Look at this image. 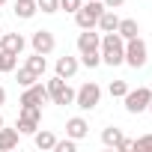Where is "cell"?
I'll use <instances>...</instances> for the list:
<instances>
[{
    "mask_svg": "<svg viewBox=\"0 0 152 152\" xmlns=\"http://www.w3.org/2000/svg\"><path fill=\"white\" fill-rule=\"evenodd\" d=\"M75 149H78V140H72V137L54 143V152H75Z\"/></svg>",
    "mask_w": 152,
    "mask_h": 152,
    "instance_id": "27",
    "label": "cell"
},
{
    "mask_svg": "<svg viewBox=\"0 0 152 152\" xmlns=\"http://www.w3.org/2000/svg\"><path fill=\"white\" fill-rule=\"evenodd\" d=\"M30 48H33L36 54L48 57V54L57 48V39H54V33H51V30H36V33L30 36Z\"/></svg>",
    "mask_w": 152,
    "mask_h": 152,
    "instance_id": "7",
    "label": "cell"
},
{
    "mask_svg": "<svg viewBox=\"0 0 152 152\" xmlns=\"http://www.w3.org/2000/svg\"><path fill=\"white\" fill-rule=\"evenodd\" d=\"M18 137H21L18 128H6L3 125V128H0V152H12L18 146Z\"/></svg>",
    "mask_w": 152,
    "mask_h": 152,
    "instance_id": "15",
    "label": "cell"
},
{
    "mask_svg": "<svg viewBox=\"0 0 152 152\" xmlns=\"http://www.w3.org/2000/svg\"><path fill=\"white\" fill-rule=\"evenodd\" d=\"M116 33H119L122 39H134V36H140V24H137L134 18H119Z\"/></svg>",
    "mask_w": 152,
    "mask_h": 152,
    "instance_id": "18",
    "label": "cell"
},
{
    "mask_svg": "<svg viewBox=\"0 0 152 152\" xmlns=\"http://www.w3.org/2000/svg\"><path fill=\"white\" fill-rule=\"evenodd\" d=\"M48 87V99L54 102V104H75V90L66 84V78H60V75H54V78L45 84Z\"/></svg>",
    "mask_w": 152,
    "mask_h": 152,
    "instance_id": "5",
    "label": "cell"
},
{
    "mask_svg": "<svg viewBox=\"0 0 152 152\" xmlns=\"http://www.w3.org/2000/svg\"><path fill=\"white\" fill-rule=\"evenodd\" d=\"M99 54H102L104 66H122L125 63V39L119 33H102Z\"/></svg>",
    "mask_w": 152,
    "mask_h": 152,
    "instance_id": "1",
    "label": "cell"
},
{
    "mask_svg": "<svg viewBox=\"0 0 152 152\" xmlns=\"http://www.w3.org/2000/svg\"><path fill=\"white\" fill-rule=\"evenodd\" d=\"M0 6H6V0H0Z\"/></svg>",
    "mask_w": 152,
    "mask_h": 152,
    "instance_id": "35",
    "label": "cell"
},
{
    "mask_svg": "<svg viewBox=\"0 0 152 152\" xmlns=\"http://www.w3.org/2000/svg\"><path fill=\"white\" fill-rule=\"evenodd\" d=\"M146 110H149V113H152V99H149V107H146Z\"/></svg>",
    "mask_w": 152,
    "mask_h": 152,
    "instance_id": "34",
    "label": "cell"
},
{
    "mask_svg": "<svg viewBox=\"0 0 152 152\" xmlns=\"http://www.w3.org/2000/svg\"><path fill=\"white\" fill-rule=\"evenodd\" d=\"M21 21H30L36 12H39V6H36V0H15V9H12Z\"/></svg>",
    "mask_w": 152,
    "mask_h": 152,
    "instance_id": "16",
    "label": "cell"
},
{
    "mask_svg": "<svg viewBox=\"0 0 152 152\" xmlns=\"http://www.w3.org/2000/svg\"><path fill=\"white\" fill-rule=\"evenodd\" d=\"M36 6H39V12L54 15V12H60V0H36Z\"/></svg>",
    "mask_w": 152,
    "mask_h": 152,
    "instance_id": "26",
    "label": "cell"
},
{
    "mask_svg": "<svg viewBox=\"0 0 152 152\" xmlns=\"http://www.w3.org/2000/svg\"><path fill=\"white\" fill-rule=\"evenodd\" d=\"M15 69H18V57L0 51V72H15Z\"/></svg>",
    "mask_w": 152,
    "mask_h": 152,
    "instance_id": "22",
    "label": "cell"
},
{
    "mask_svg": "<svg viewBox=\"0 0 152 152\" xmlns=\"http://www.w3.org/2000/svg\"><path fill=\"white\" fill-rule=\"evenodd\" d=\"M15 128H18V134H30V137H33V131L39 128V122H33V119H24V116H18Z\"/></svg>",
    "mask_w": 152,
    "mask_h": 152,
    "instance_id": "24",
    "label": "cell"
},
{
    "mask_svg": "<svg viewBox=\"0 0 152 152\" xmlns=\"http://www.w3.org/2000/svg\"><path fill=\"white\" fill-rule=\"evenodd\" d=\"M15 81H18V87H30V84L42 81V78H36V75H33L27 66H18V69H15Z\"/></svg>",
    "mask_w": 152,
    "mask_h": 152,
    "instance_id": "20",
    "label": "cell"
},
{
    "mask_svg": "<svg viewBox=\"0 0 152 152\" xmlns=\"http://www.w3.org/2000/svg\"><path fill=\"white\" fill-rule=\"evenodd\" d=\"M24 66H27V69H30V72L36 75V78H42V75L48 72V60H45L42 54H36V51H33V54L27 57V63H24Z\"/></svg>",
    "mask_w": 152,
    "mask_h": 152,
    "instance_id": "17",
    "label": "cell"
},
{
    "mask_svg": "<svg viewBox=\"0 0 152 152\" xmlns=\"http://www.w3.org/2000/svg\"><path fill=\"white\" fill-rule=\"evenodd\" d=\"M45 102H51V99H48V87H45L42 81H36V84L24 87V93H21V102H18V104H45Z\"/></svg>",
    "mask_w": 152,
    "mask_h": 152,
    "instance_id": "8",
    "label": "cell"
},
{
    "mask_svg": "<svg viewBox=\"0 0 152 152\" xmlns=\"http://www.w3.org/2000/svg\"><path fill=\"white\" fill-rule=\"evenodd\" d=\"M81 66H87V69H99V66H102V54H99V51H87V54H81Z\"/></svg>",
    "mask_w": 152,
    "mask_h": 152,
    "instance_id": "23",
    "label": "cell"
},
{
    "mask_svg": "<svg viewBox=\"0 0 152 152\" xmlns=\"http://www.w3.org/2000/svg\"><path fill=\"white\" fill-rule=\"evenodd\" d=\"M107 93H110V99H122V96L128 93V84H125V81H110Z\"/></svg>",
    "mask_w": 152,
    "mask_h": 152,
    "instance_id": "25",
    "label": "cell"
},
{
    "mask_svg": "<svg viewBox=\"0 0 152 152\" xmlns=\"http://www.w3.org/2000/svg\"><path fill=\"white\" fill-rule=\"evenodd\" d=\"M116 27H119V15H116V9H104V12L99 15L96 30H99V33H116Z\"/></svg>",
    "mask_w": 152,
    "mask_h": 152,
    "instance_id": "13",
    "label": "cell"
},
{
    "mask_svg": "<svg viewBox=\"0 0 152 152\" xmlns=\"http://www.w3.org/2000/svg\"><path fill=\"white\" fill-rule=\"evenodd\" d=\"M90 134V122L84 119V116H72V119H66V137H72V140H84Z\"/></svg>",
    "mask_w": 152,
    "mask_h": 152,
    "instance_id": "10",
    "label": "cell"
},
{
    "mask_svg": "<svg viewBox=\"0 0 152 152\" xmlns=\"http://www.w3.org/2000/svg\"><path fill=\"white\" fill-rule=\"evenodd\" d=\"M102 12H104V3H102V0H84L81 9L75 12V24H78L81 30H96Z\"/></svg>",
    "mask_w": 152,
    "mask_h": 152,
    "instance_id": "2",
    "label": "cell"
},
{
    "mask_svg": "<svg viewBox=\"0 0 152 152\" xmlns=\"http://www.w3.org/2000/svg\"><path fill=\"white\" fill-rule=\"evenodd\" d=\"M3 125H6V122H3V113H0V128H3Z\"/></svg>",
    "mask_w": 152,
    "mask_h": 152,
    "instance_id": "33",
    "label": "cell"
},
{
    "mask_svg": "<svg viewBox=\"0 0 152 152\" xmlns=\"http://www.w3.org/2000/svg\"><path fill=\"white\" fill-rule=\"evenodd\" d=\"M102 3H104V9H119L125 0H102Z\"/></svg>",
    "mask_w": 152,
    "mask_h": 152,
    "instance_id": "31",
    "label": "cell"
},
{
    "mask_svg": "<svg viewBox=\"0 0 152 152\" xmlns=\"http://www.w3.org/2000/svg\"><path fill=\"white\" fill-rule=\"evenodd\" d=\"M122 137H125V134H122V128H116V125H110V128H104V131H102V143H104L107 149H116Z\"/></svg>",
    "mask_w": 152,
    "mask_h": 152,
    "instance_id": "19",
    "label": "cell"
},
{
    "mask_svg": "<svg viewBox=\"0 0 152 152\" xmlns=\"http://www.w3.org/2000/svg\"><path fill=\"white\" fill-rule=\"evenodd\" d=\"M99 45H102V33H99V30H81V33H78V51H81V54L99 51Z\"/></svg>",
    "mask_w": 152,
    "mask_h": 152,
    "instance_id": "12",
    "label": "cell"
},
{
    "mask_svg": "<svg viewBox=\"0 0 152 152\" xmlns=\"http://www.w3.org/2000/svg\"><path fill=\"white\" fill-rule=\"evenodd\" d=\"M149 99H152V90H149V87H137V90L128 87V93L122 96L128 113H143V110L149 107Z\"/></svg>",
    "mask_w": 152,
    "mask_h": 152,
    "instance_id": "6",
    "label": "cell"
},
{
    "mask_svg": "<svg viewBox=\"0 0 152 152\" xmlns=\"http://www.w3.org/2000/svg\"><path fill=\"white\" fill-rule=\"evenodd\" d=\"M0 36H3V24H0Z\"/></svg>",
    "mask_w": 152,
    "mask_h": 152,
    "instance_id": "36",
    "label": "cell"
},
{
    "mask_svg": "<svg viewBox=\"0 0 152 152\" xmlns=\"http://www.w3.org/2000/svg\"><path fill=\"white\" fill-rule=\"evenodd\" d=\"M78 69H81V60H78V57H69V54H66V57H60V60H57V66H54V72L60 75V78H66V81H69V78H75V75H78Z\"/></svg>",
    "mask_w": 152,
    "mask_h": 152,
    "instance_id": "11",
    "label": "cell"
},
{
    "mask_svg": "<svg viewBox=\"0 0 152 152\" xmlns=\"http://www.w3.org/2000/svg\"><path fill=\"white\" fill-rule=\"evenodd\" d=\"M99 102H102V87H99L96 81H87L84 87L75 90V107H81L84 113H87V110H96Z\"/></svg>",
    "mask_w": 152,
    "mask_h": 152,
    "instance_id": "3",
    "label": "cell"
},
{
    "mask_svg": "<svg viewBox=\"0 0 152 152\" xmlns=\"http://www.w3.org/2000/svg\"><path fill=\"white\" fill-rule=\"evenodd\" d=\"M33 143H36V146H39L42 152H54V143H57V134H54V131H45V128H42V131L36 128V131H33Z\"/></svg>",
    "mask_w": 152,
    "mask_h": 152,
    "instance_id": "14",
    "label": "cell"
},
{
    "mask_svg": "<svg viewBox=\"0 0 152 152\" xmlns=\"http://www.w3.org/2000/svg\"><path fill=\"white\" fill-rule=\"evenodd\" d=\"M146 63H149V48H146V42H143L140 36L125 39V66H131V69H143Z\"/></svg>",
    "mask_w": 152,
    "mask_h": 152,
    "instance_id": "4",
    "label": "cell"
},
{
    "mask_svg": "<svg viewBox=\"0 0 152 152\" xmlns=\"http://www.w3.org/2000/svg\"><path fill=\"white\" fill-rule=\"evenodd\" d=\"M3 104H6V90L0 87V107H3Z\"/></svg>",
    "mask_w": 152,
    "mask_h": 152,
    "instance_id": "32",
    "label": "cell"
},
{
    "mask_svg": "<svg viewBox=\"0 0 152 152\" xmlns=\"http://www.w3.org/2000/svg\"><path fill=\"white\" fill-rule=\"evenodd\" d=\"M81 3H84V0H60V9H66V12L75 15V12L81 9Z\"/></svg>",
    "mask_w": 152,
    "mask_h": 152,
    "instance_id": "28",
    "label": "cell"
},
{
    "mask_svg": "<svg viewBox=\"0 0 152 152\" xmlns=\"http://www.w3.org/2000/svg\"><path fill=\"white\" fill-rule=\"evenodd\" d=\"M116 149H119V152H128V149H134V140H128V137H122Z\"/></svg>",
    "mask_w": 152,
    "mask_h": 152,
    "instance_id": "30",
    "label": "cell"
},
{
    "mask_svg": "<svg viewBox=\"0 0 152 152\" xmlns=\"http://www.w3.org/2000/svg\"><path fill=\"white\" fill-rule=\"evenodd\" d=\"M24 48H27V39H24L21 33H3V36H0V51L21 57V54H24Z\"/></svg>",
    "mask_w": 152,
    "mask_h": 152,
    "instance_id": "9",
    "label": "cell"
},
{
    "mask_svg": "<svg viewBox=\"0 0 152 152\" xmlns=\"http://www.w3.org/2000/svg\"><path fill=\"white\" fill-rule=\"evenodd\" d=\"M134 149H152V134H143L134 140Z\"/></svg>",
    "mask_w": 152,
    "mask_h": 152,
    "instance_id": "29",
    "label": "cell"
},
{
    "mask_svg": "<svg viewBox=\"0 0 152 152\" xmlns=\"http://www.w3.org/2000/svg\"><path fill=\"white\" fill-rule=\"evenodd\" d=\"M24 119H33V122H42V104H21V113Z\"/></svg>",
    "mask_w": 152,
    "mask_h": 152,
    "instance_id": "21",
    "label": "cell"
}]
</instances>
